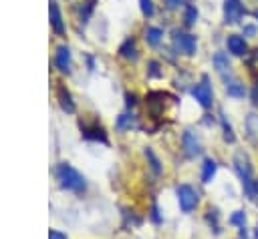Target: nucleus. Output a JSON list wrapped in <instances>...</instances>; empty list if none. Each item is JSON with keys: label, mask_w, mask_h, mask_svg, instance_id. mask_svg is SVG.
<instances>
[{"label": "nucleus", "mask_w": 258, "mask_h": 239, "mask_svg": "<svg viewBox=\"0 0 258 239\" xmlns=\"http://www.w3.org/2000/svg\"><path fill=\"white\" fill-rule=\"evenodd\" d=\"M234 169L238 173V179L242 183V189H244L246 197L254 205H258V179L254 175V167H252V161H250L248 153L236 151V155H234Z\"/></svg>", "instance_id": "obj_1"}, {"label": "nucleus", "mask_w": 258, "mask_h": 239, "mask_svg": "<svg viewBox=\"0 0 258 239\" xmlns=\"http://www.w3.org/2000/svg\"><path fill=\"white\" fill-rule=\"evenodd\" d=\"M54 175H56V181L60 183L62 189L73 191V193H85V189H87L85 177H83L77 169H73L71 165L58 163L56 169H54Z\"/></svg>", "instance_id": "obj_2"}, {"label": "nucleus", "mask_w": 258, "mask_h": 239, "mask_svg": "<svg viewBox=\"0 0 258 239\" xmlns=\"http://www.w3.org/2000/svg\"><path fill=\"white\" fill-rule=\"evenodd\" d=\"M177 203H179V209L183 213H191L198 203H200V197H198V191L191 187V185H179L177 187Z\"/></svg>", "instance_id": "obj_3"}, {"label": "nucleus", "mask_w": 258, "mask_h": 239, "mask_svg": "<svg viewBox=\"0 0 258 239\" xmlns=\"http://www.w3.org/2000/svg\"><path fill=\"white\" fill-rule=\"evenodd\" d=\"M191 96L196 98V102H198L202 108H210V106H212L214 94H212V86H210V78H208V76H202V82L191 88Z\"/></svg>", "instance_id": "obj_4"}, {"label": "nucleus", "mask_w": 258, "mask_h": 239, "mask_svg": "<svg viewBox=\"0 0 258 239\" xmlns=\"http://www.w3.org/2000/svg\"><path fill=\"white\" fill-rule=\"evenodd\" d=\"M173 44L179 52L191 56L196 52V36L194 34H187V32H181V30H173Z\"/></svg>", "instance_id": "obj_5"}, {"label": "nucleus", "mask_w": 258, "mask_h": 239, "mask_svg": "<svg viewBox=\"0 0 258 239\" xmlns=\"http://www.w3.org/2000/svg\"><path fill=\"white\" fill-rule=\"evenodd\" d=\"M242 14H244V6L240 0H224V22L226 24L240 22Z\"/></svg>", "instance_id": "obj_6"}, {"label": "nucleus", "mask_w": 258, "mask_h": 239, "mask_svg": "<svg viewBox=\"0 0 258 239\" xmlns=\"http://www.w3.org/2000/svg\"><path fill=\"white\" fill-rule=\"evenodd\" d=\"M181 145H183V153L187 155V157H196V155H200L202 153V145H200V139L196 137V133L194 131H183V135H181Z\"/></svg>", "instance_id": "obj_7"}, {"label": "nucleus", "mask_w": 258, "mask_h": 239, "mask_svg": "<svg viewBox=\"0 0 258 239\" xmlns=\"http://www.w3.org/2000/svg\"><path fill=\"white\" fill-rule=\"evenodd\" d=\"M54 64L60 72H71V50L69 46H58L54 52Z\"/></svg>", "instance_id": "obj_8"}, {"label": "nucleus", "mask_w": 258, "mask_h": 239, "mask_svg": "<svg viewBox=\"0 0 258 239\" xmlns=\"http://www.w3.org/2000/svg\"><path fill=\"white\" fill-rule=\"evenodd\" d=\"M226 44H228V50H230L234 56H244V54L248 52L246 40H244L242 36H238V34H230L228 40H226Z\"/></svg>", "instance_id": "obj_9"}, {"label": "nucleus", "mask_w": 258, "mask_h": 239, "mask_svg": "<svg viewBox=\"0 0 258 239\" xmlns=\"http://www.w3.org/2000/svg\"><path fill=\"white\" fill-rule=\"evenodd\" d=\"M81 131H83V137H85V139L107 143L105 129H103V127H99V125H83V123H81Z\"/></svg>", "instance_id": "obj_10"}, {"label": "nucleus", "mask_w": 258, "mask_h": 239, "mask_svg": "<svg viewBox=\"0 0 258 239\" xmlns=\"http://www.w3.org/2000/svg\"><path fill=\"white\" fill-rule=\"evenodd\" d=\"M48 12H50V26L56 34H64V22H62V16H60V10H58V4L54 0H50V6H48Z\"/></svg>", "instance_id": "obj_11"}, {"label": "nucleus", "mask_w": 258, "mask_h": 239, "mask_svg": "<svg viewBox=\"0 0 258 239\" xmlns=\"http://www.w3.org/2000/svg\"><path fill=\"white\" fill-rule=\"evenodd\" d=\"M216 171H218V163L214 159H206L204 165H202V183H212V179L216 177Z\"/></svg>", "instance_id": "obj_12"}, {"label": "nucleus", "mask_w": 258, "mask_h": 239, "mask_svg": "<svg viewBox=\"0 0 258 239\" xmlns=\"http://www.w3.org/2000/svg\"><path fill=\"white\" fill-rule=\"evenodd\" d=\"M56 96H58V100H60L62 110H67V112H75V102H73V98H71V92H69L62 84L56 88Z\"/></svg>", "instance_id": "obj_13"}, {"label": "nucleus", "mask_w": 258, "mask_h": 239, "mask_svg": "<svg viewBox=\"0 0 258 239\" xmlns=\"http://www.w3.org/2000/svg\"><path fill=\"white\" fill-rule=\"evenodd\" d=\"M119 54L127 60H135L137 58V48H135V40L133 38H127L121 46H119Z\"/></svg>", "instance_id": "obj_14"}, {"label": "nucleus", "mask_w": 258, "mask_h": 239, "mask_svg": "<svg viewBox=\"0 0 258 239\" xmlns=\"http://www.w3.org/2000/svg\"><path fill=\"white\" fill-rule=\"evenodd\" d=\"M212 62H214V66H216V70H218L220 74L230 72V60H228V54H224V52H216L214 58H212Z\"/></svg>", "instance_id": "obj_15"}, {"label": "nucleus", "mask_w": 258, "mask_h": 239, "mask_svg": "<svg viewBox=\"0 0 258 239\" xmlns=\"http://www.w3.org/2000/svg\"><path fill=\"white\" fill-rule=\"evenodd\" d=\"M226 92H228V96H232V98H244L246 88H244L242 82H238V80H230V82H226Z\"/></svg>", "instance_id": "obj_16"}, {"label": "nucleus", "mask_w": 258, "mask_h": 239, "mask_svg": "<svg viewBox=\"0 0 258 239\" xmlns=\"http://www.w3.org/2000/svg\"><path fill=\"white\" fill-rule=\"evenodd\" d=\"M246 131H248V137H250L254 143H258V114L250 112V114L246 116Z\"/></svg>", "instance_id": "obj_17"}, {"label": "nucleus", "mask_w": 258, "mask_h": 239, "mask_svg": "<svg viewBox=\"0 0 258 239\" xmlns=\"http://www.w3.org/2000/svg\"><path fill=\"white\" fill-rule=\"evenodd\" d=\"M161 36H163V30L157 28V26H149L145 30V40H147L149 46H157L161 42Z\"/></svg>", "instance_id": "obj_18"}, {"label": "nucleus", "mask_w": 258, "mask_h": 239, "mask_svg": "<svg viewBox=\"0 0 258 239\" xmlns=\"http://www.w3.org/2000/svg\"><path fill=\"white\" fill-rule=\"evenodd\" d=\"M206 221L210 225V229H214V233H220V213L216 207H210L206 213Z\"/></svg>", "instance_id": "obj_19"}, {"label": "nucleus", "mask_w": 258, "mask_h": 239, "mask_svg": "<svg viewBox=\"0 0 258 239\" xmlns=\"http://www.w3.org/2000/svg\"><path fill=\"white\" fill-rule=\"evenodd\" d=\"M220 123H222V129H224V141H226V143H234V141H236V135H234V129H232V125L228 123V118H226L224 112H220Z\"/></svg>", "instance_id": "obj_20"}, {"label": "nucleus", "mask_w": 258, "mask_h": 239, "mask_svg": "<svg viewBox=\"0 0 258 239\" xmlns=\"http://www.w3.org/2000/svg\"><path fill=\"white\" fill-rule=\"evenodd\" d=\"M145 159L149 161V167H151V171H153L155 175H161V163H159V159L155 157V153H153L151 149H145Z\"/></svg>", "instance_id": "obj_21"}, {"label": "nucleus", "mask_w": 258, "mask_h": 239, "mask_svg": "<svg viewBox=\"0 0 258 239\" xmlns=\"http://www.w3.org/2000/svg\"><path fill=\"white\" fill-rule=\"evenodd\" d=\"M133 116L131 114H119L117 116V123H115V127H117V131H127V129H131L133 127Z\"/></svg>", "instance_id": "obj_22"}, {"label": "nucleus", "mask_w": 258, "mask_h": 239, "mask_svg": "<svg viewBox=\"0 0 258 239\" xmlns=\"http://www.w3.org/2000/svg\"><path fill=\"white\" fill-rule=\"evenodd\" d=\"M196 20H198V10H196V6L187 4L185 6V12H183V24L185 26H191Z\"/></svg>", "instance_id": "obj_23"}, {"label": "nucleus", "mask_w": 258, "mask_h": 239, "mask_svg": "<svg viewBox=\"0 0 258 239\" xmlns=\"http://www.w3.org/2000/svg\"><path fill=\"white\" fill-rule=\"evenodd\" d=\"M228 223L234 225V227H244L246 225V213L244 211H234V215L228 219Z\"/></svg>", "instance_id": "obj_24"}, {"label": "nucleus", "mask_w": 258, "mask_h": 239, "mask_svg": "<svg viewBox=\"0 0 258 239\" xmlns=\"http://www.w3.org/2000/svg\"><path fill=\"white\" fill-rule=\"evenodd\" d=\"M139 6H141V12H143V16H153V12H155V8H153V2L151 0H139Z\"/></svg>", "instance_id": "obj_25"}, {"label": "nucleus", "mask_w": 258, "mask_h": 239, "mask_svg": "<svg viewBox=\"0 0 258 239\" xmlns=\"http://www.w3.org/2000/svg\"><path fill=\"white\" fill-rule=\"evenodd\" d=\"M149 219H151L155 225H161V221H163V219H161V215H159V207H157L155 203L151 205V211H149Z\"/></svg>", "instance_id": "obj_26"}, {"label": "nucleus", "mask_w": 258, "mask_h": 239, "mask_svg": "<svg viewBox=\"0 0 258 239\" xmlns=\"http://www.w3.org/2000/svg\"><path fill=\"white\" fill-rule=\"evenodd\" d=\"M149 76H161L159 64H157L155 60H149Z\"/></svg>", "instance_id": "obj_27"}, {"label": "nucleus", "mask_w": 258, "mask_h": 239, "mask_svg": "<svg viewBox=\"0 0 258 239\" xmlns=\"http://www.w3.org/2000/svg\"><path fill=\"white\" fill-rule=\"evenodd\" d=\"M48 239H67V235L60 233V231H54V229H52V231L48 233Z\"/></svg>", "instance_id": "obj_28"}, {"label": "nucleus", "mask_w": 258, "mask_h": 239, "mask_svg": "<svg viewBox=\"0 0 258 239\" xmlns=\"http://www.w3.org/2000/svg\"><path fill=\"white\" fill-rule=\"evenodd\" d=\"M185 0H165V4H167V8H179L181 4H183Z\"/></svg>", "instance_id": "obj_29"}, {"label": "nucleus", "mask_w": 258, "mask_h": 239, "mask_svg": "<svg viewBox=\"0 0 258 239\" xmlns=\"http://www.w3.org/2000/svg\"><path fill=\"white\" fill-rule=\"evenodd\" d=\"M252 102L258 104V84H254V90H252Z\"/></svg>", "instance_id": "obj_30"}, {"label": "nucleus", "mask_w": 258, "mask_h": 239, "mask_svg": "<svg viewBox=\"0 0 258 239\" xmlns=\"http://www.w3.org/2000/svg\"><path fill=\"white\" fill-rule=\"evenodd\" d=\"M135 104V94H127V106H133Z\"/></svg>", "instance_id": "obj_31"}, {"label": "nucleus", "mask_w": 258, "mask_h": 239, "mask_svg": "<svg viewBox=\"0 0 258 239\" xmlns=\"http://www.w3.org/2000/svg\"><path fill=\"white\" fill-rule=\"evenodd\" d=\"M240 239H248V231H246V227H240Z\"/></svg>", "instance_id": "obj_32"}, {"label": "nucleus", "mask_w": 258, "mask_h": 239, "mask_svg": "<svg viewBox=\"0 0 258 239\" xmlns=\"http://www.w3.org/2000/svg\"><path fill=\"white\" fill-rule=\"evenodd\" d=\"M254 239H258V225H256V229H254Z\"/></svg>", "instance_id": "obj_33"}, {"label": "nucleus", "mask_w": 258, "mask_h": 239, "mask_svg": "<svg viewBox=\"0 0 258 239\" xmlns=\"http://www.w3.org/2000/svg\"><path fill=\"white\" fill-rule=\"evenodd\" d=\"M256 18H258V12H256Z\"/></svg>", "instance_id": "obj_34"}]
</instances>
